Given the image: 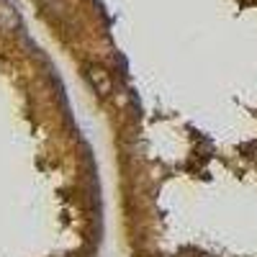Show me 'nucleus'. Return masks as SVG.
<instances>
[{
  "label": "nucleus",
  "instance_id": "obj_2",
  "mask_svg": "<svg viewBox=\"0 0 257 257\" xmlns=\"http://www.w3.org/2000/svg\"><path fill=\"white\" fill-rule=\"evenodd\" d=\"M16 26H18V13L13 11V6L8 0H0V29L13 31Z\"/></svg>",
  "mask_w": 257,
  "mask_h": 257
},
{
  "label": "nucleus",
  "instance_id": "obj_1",
  "mask_svg": "<svg viewBox=\"0 0 257 257\" xmlns=\"http://www.w3.org/2000/svg\"><path fill=\"white\" fill-rule=\"evenodd\" d=\"M85 77L93 85V90L100 95V98H111L113 95V80H111V72L100 67V64H88L85 67Z\"/></svg>",
  "mask_w": 257,
  "mask_h": 257
}]
</instances>
